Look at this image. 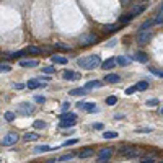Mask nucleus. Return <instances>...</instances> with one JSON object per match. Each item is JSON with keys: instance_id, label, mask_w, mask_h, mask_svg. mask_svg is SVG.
Here are the masks:
<instances>
[{"instance_id": "obj_21", "label": "nucleus", "mask_w": 163, "mask_h": 163, "mask_svg": "<svg viewBox=\"0 0 163 163\" xmlns=\"http://www.w3.org/2000/svg\"><path fill=\"white\" fill-rule=\"evenodd\" d=\"M72 158H75V153L74 152H69V153L61 155V157L57 158V161H69V160H72Z\"/></svg>"}, {"instance_id": "obj_22", "label": "nucleus", "mask_w": 163, "mask_h": 163, "mask_svg": "<svg viewBox=\"0 0 163 163\" xmlns=\"http://www.w3.org/2000/svg\"><path fill=\"white\" fill-rule=\"evenodd\" d=\"M25 54H28L26 49H25V51H18V52H11V54L7 55V59H20V57H23Z\"/></svg>"}, {"instance_id": "obj_34", "label": "nucleus", "mask_w": 163, "mask_h": 163, "mask_svg": "<svg viewBox=\"0 0 163 163\" xmlns=\"http://www.w3.org/2000/svg\"><path fill=\"white\" fill-rule=\"evenodd\" d=\"M116 103H118L116 96H108V98H106V105H108V106H114Z\"/></svg>"}, {"instance_id": "obj_5", "label": "nucleus", "mask_w": 163, "mask_h": 163, "mask_svg": "<svg viewBox=\"0 0 163 163\" xmlns=\"http://www.w3.org/2000/svg\"><path fill=\"white\" fill-rule=\"evenodd\" d=\"M18 139H20V136H18L17 132H8L5 137H3L2 147H11V145H15L18 142Z\"/></svg>"}, {"instance_id": "obj_32", "label": "nucleus", "mask_w": 163, "mask_h": 163, "mask_svg": "<svg viewBox=\"0 0 163 163\" xmlns=\"http://www.w3.org/2000/svg\"><path fill=\"white\" fill-rule=\"evenodd\" d=\"M15 118H17V116H15V113H11V111H7V113H5V121L13 122V121H15Z\"/></svg>"}, {"instance_id": "obj_38", "label": "nucleus", "mask_w": 163, "mask_h": 163, "mask_svg": "<svg viewBox=\"0 0 163 163\" xmlns=\"http://www.w3.org/2000/svg\"><path fill=\"white\" fill-rule=\"evenodd\" d=\"M33 126L36 127V129H44V127H46V122H44V121H34Z\"/></svg>"}, {"instance_id": "obj_48", "label": "nucleus", "mask_w": 163, "mask_h": 163, "mask_svg": "<svg viewBox=\"0 0 163 163\" xmlns=\"http://www.w3.org/2000/svg\"><path fill=\"white\" fill-rule=\"evenodd\" d=\"M93 127H95V129H98V130H100V129H103V124H101V122H98V124H95Z\"/></svg>"}, {"instance_id": "obj_43", "label": "nucleus", "mask_w": 163, "mask_h": 163, "mask_svg": "<svg viewBox=\"0 0 163 163\" xmlns=\"http://www.w3.org/2000/svg\"><path fill=\"white\" fill-rule=\"evenodd\" d=\"M34 101H36V103H44V101H46V98H44V96H39V95H36V96H34Z\"/></svg>"}, {"instance_id": "obj_29", "label": "nucleus", "mask_w": 163, "mask_h": 163, "mask_svg": "<svg viewBox=\"0 0 163 163\" xmlns=\"http://www.w3.org/2000/svg\"><path fill=\"white\" fill-rule=\"evenodd\" d=\"M28 54H42V49L41 47H36V46H31V47H28Z\"/></svg>"}, {"instance_id": "obj_36", "label": "nucleus", "mask_w": 163, "mask_h": 163, "mask_svg": "<svg viewBox=\"0 0 163 163\" xmlns=\"http://www.w3.org/2000/svg\"><path fill=\"white\" fill-rule=\"evenodd\" d=\"M140 163H155V158L152 157V155H149V157H142Z\"/></svg>"}, {"instance_id": "obj_30", "label": "nucleus", "mask_w": 163, "mask_h": 163, "mask_svg": "<svg viewBox=\"0 0 163 163\" xmlns=\"http://www.w3.org/2000/svg\"><path fill=\"white\" fill-rule=\"evenodd\" d=\"M103 137L105 139H118V132H114V130H106V132L103 134Z\"/></svg>"}, {"instance_id": "obj_1", "label": "nucleus", "mask_w": 163, "mask_h": 163, "mask_svg": "<svg viewBox=\"0 0 163 163\" xmlns=\"http://www.w3.org/2000/svg\"><path fill=\"white\" fill-rule=\"evenodd\" d=\"M77 64H78V67H82V69H85V70H93V69H96L98 65H101V57L98 54L85 55V57L78 59Z\"/></svg>"}, {"instance_id": "obj_16", "label": "nucleus", "mask_w": 163, "mask_h": 163, "mask_svg": "<svg viewBox=\"0 0 163 163\" xmlns=\"http://www.w3.org/2000/svg\"><path fill=\"white\" fill-rule=\"evenodd\" d=\"M62 77L65 78V80H77V78H80V75H78V74H74V72H70V70H65V72L62 74Z\"/></svg>"}, {"instance_id": "obj_28", "label": "nucleus", "mask_w": 163, "mask_h": 163, "mask_svg": "<svg viewBox=\"0 0 163 163\" xmlns=\"http://www.w3.org/2000/svg\"><path fill=\"white\" fill-rule=\"evenodd\" d=\"M132 18H134V17H132L130 13H127V15H122V17H119V23H121V25H124V23H129Z\"/></svg>"}, {"instance_id": "obj_11", "label": "nucleus", "mask_w": 163, "mask_h": 163, "mask_svg": "<svg viewBox=\"0 0 163 163\" xmlns=\"http://www.w3.org/2000/svg\"><path fill=\"white\" fill-rule=\"evenodd\" d=\"M93 155H95L93 149H85V150H82V152L78 153V157H80L82 160H85V158H90V157H93Z\"/></svg>"}, {"instance_id": "obj_39", "label": "nucleus", "mask_w": 163, "mask_h": 163, "mask_svg": "<svg viewBox=\"0 0 163 163\" xmlns=\"http://www.w3.org/2000/svg\"><path fill=\"white\" fill-rule=\"evenodd\" d=\"M42 72L47 74V75H51V74H54V72H55V69H54L52 65H49V67H44V69H42Z\"/></svg>"}, {"instance_id": "obj_50", "label": "nucleus", "mask_w": 163, "mask_h": 163, "mask_svg": "<svg viewBox=\"0 0 163 163\" xmlns=\"http://www.w3.org/2000/svg\"><path fill=\"white\" fill-rule=\"evenodd\" d=\"M54 161H55V160H51V161H47V163H54Z\"/></svg>"}, {"instance_id": "obj_17", "label": "nucleus", "mask_w": 163, "mask_h": 163, "mask_svg": "<svg viewBox=\"0 0 163 163\" xmlns=\"http://www.w3.org/2000/svg\"><path fill=\"white\" fill-rule=\"evenodd\" d=\"M41 137L39 134H36V132H28V134H25L23 136V139H25L26 142H34V140H38V139Z\"/></svg>"}, {"instance_id": "obj_26", "label": "nucleus", "mask_w": 163, "mask_h": 163, "mask_svg": "<svg viewBox=\"0 0 163 163\" xmlns=\"http://www.w3.org/2000/svg\"><path fill=\"white\" fill-rule=\"evenodd\" d=\"M62 121H75L77 119V114L75 113H65V114H62L61 116Z\"/></svg>"}, {"instance_id": "obj_12", "label": "nucleus", "mask_w": 163, "mask_h": 163, "mask_svg": "<svg viewBox=\"0 0 163 163\" xmlns=\"http://www.w3.org/2000/svg\"><path fill=\"white\" fill-rule=\"evenodd\" d=\"M82 109H85L86 113H98V106L95 103H85Z\"/></svg>"}, {"instance_id": "obj_19", "label": "nucleus", "mask_w": 163, "mask_h": 163, "mask_svg": "<svg viewBox=\"0 0 163 163\" xmlns=\"http://www.w3.org/2000/svg\"><path fill=\"white\" fill-rule=\"evenodd\" d=\"M116 64H119V65L126 67L130 64V57H126V55H119V57L116 59Z\"/></svg>"}, {"instance_id": "obj_4", "label": "nucleus", "mask_w": 163, "mask_h": 163, "mask_svg": "<svg viewBox=\"0 0 163 163\" xmlns=\"http://www.w3.org/2000/svg\"><path fill=\"white\" fill-rule=\"evenodd\" d=\"M78 41H80V46H91L98 41V36L95 33H86V34H83V36H80Z\"/></svg>"}, {"instance_id": "obj_24", "label": "nucleus", "mask_w": 163, "mask_h": 163, "mask_svg": "<svg viewBox=\"0 0 163 163\" xmlns=\"http://www.w3.org/2000/svg\"><path fill=\"white\" fill-rule=\"evenodd\" d=\"M49 150H54V147H49V145H39L34 149V153H42V152H49Z\"/></svg>"}, {"instance_id": "obj_6", "label": "nucleus", "mask_w": 163, "mask_h": 163, "mask_svg": "<svg viewBox=\"0 0 163 163\" xmlns=\"http://www.w3.org/2000/svg\"><path fill=\"white\" fill-rule=\"evenodd\" d=\"M150 39H152V31H150V30L149 31H139V33H137V42L140 46H145Z\"/></svg>"}, {"instance_id": "obj_37", "label": "nucleus", "mask_w": 163, "mask_h": 163, "mask_svg": "<svg viewBox=\"0 0 163 163\" xmlns=\"http://www.w3.org/2000/svg\"><path fill=\"white\" fill-rule=\"evenodd\" d=\"M74 144H78V139H70V140H65L62 144V147H69V145H74Z\"/></svg>"}, {"instance_id": "obj_40", "label": "nucleus", "mask_w": 163, "mask_h": 163, "mask_svg": "<svg viewBox=\"0 0 163 163\" xmlns=\"http://www.w3.org/2000/svg\"><path fill=\"white\" fill-rule=\"evenodd\" d=\"M11 67L7 65V64H0V72H10Z\"/></svg>"}, {"instance_id": "obj_49", "label": "nucleus", "mask_w": 163, "mask_h": 163, "mask_svg": "<svg viewBox=\"0 0 163 163\" xmlns=\"http://www.w3.org/2000/svg\"><path fill=\"white\" fill-rule=\"evenodd\" d=\"M153 21H155V23H163V17H158V18H155Z\"/></svg>"}, {"instance_id": "obj_10", "label": "nucleus", "mask_w": 163, "mask_h": 163, "mask_svg": "<svg viewBox=\"0 0 163 163\" xmlns=\"http://www.w3.org/2000/svg\"><path fill=\"white\" fill-rule=\"evenodd\" d=\"M26 86H28L30 90H36V88H39V86H44V83H42V82H38L36 78H33V80H30V82L26 83Z\"/></svg>"}, {"instance_id": "obj_20", "label": "nucleus", "mask_w": 163, "mask_h": 163, "mask_svg": "<svg viewBox=\"0 0 163 163\" xmlns=\"http://www.w3.org/2000/svg\"><path fill=\"white\" fill-rule=\"evenodd\" d=\"M114 65H116V59H108V61H105L101 64V67H103V69H106V70L114 69Z\"/></svg>"}, {"instance_id": "obj_45", "label": "nucleus", "mask_w": 163, "mask_h": 163, "mask_svg": "<svg viewBox=\"0 0 163 163\" xmlns=\"http://www.w3.org/2000/svg\"><path fill=\"white\" fill-rule=\"evenodd\" d=\"M152 127H144V129H137V132H152Z\"/></svg>"}, {"instance_id": "obj_35", "label": "nucleus", "mask_w": 163, "mask_h": 163, "mask_svg": "<svg viewBox=\"0 0 163 163\" xmlns=\"http://www.w3.org/2000/svg\"><path fill=\"white\" fill-rule=\"evenodd\" d=\"M55 47H57V49H62V51H72V47H70V46L62 44V42H55Z\"/></svg>"}, {"instance_id": "obj_52", "label": "nucleus", "mask_w": 163, "mask_h": 163, "mask_svg": "<svg viewBox=\"0 0 163 163\" xmlns=\"http://www.w3.org/2000/svg\"><path fill=\"white\" fill-rule=\"evenodd\" d=\"M160 163H163V161H160Z\"/></svg>"}, {"instance_id": "obj_31", "label": "nucleus", "mask_w": 163, "mask_h": 163, "mask_svg": "<svg viewBox=\"0 0 163 163\" xmlns=\"http://www.w3.org/2000/svg\"><path fill=\"white\" fill-rule=\"evenodd\" d=\"M136 88H137V90H140V91L147 90V88H149V82H139L137 85H136Z\"/></svg>"}, {"instance_id": "obj_8", "label": "nucleus", "mask_w": 163, "mask_h": 163, "mask_svg": "<svg viewBox=\"0 0 163 163\" xmlns=\"http://www.w3.org/2000/svg\"><path fill=\"white\" fill-rule=\"evenodd\" d=\"M130 61H139V62H142V64H147L149 55H147L145 52H137L136 55H130Z\"/></svg>"}, {"instance_id": "obj_13", "label": "nucleus", "mask_w": 163, "mask_h": 163, "mask_svg": "<svg viewBox=\"0 0 163 163\" xmlns=\"http://www.w3.org/2000/svg\"><path fill=\"white\" fill-rule=\"evenodd\" d=\"M145 8H147L145 3H142V5H136V7L132 8V11H130V15H132V17H137V15H140Z\"/></svg>"}, {"instance_id": "obj_41", "label": "nucleus", "mask_w": 163, "mask_h": 163, "mask_svg": "<svg viewBox=\"0 0 163 163\" xmlns=\"http://www.w3.org/2000/svg\"><path fill=\"white\" fill-rule=\"evenodd\" d=\"M150 72L153 75H157V77H161L163 78V70H157V69H150Z\"/></svg>"}, {"instance_id": "obj_51", "label": "nucleus", "mask_w": 163, "mask_h": 163, "mask_svg": "<svg viewBox=\"0 0 163 163\" xmlns=\"http://www.w3.org/2000/svg\"><path fill=\"white\" fill-rule=\"evenodd\" d=\"M160 113H161V114H163V108H161V109H160Z\"/></svg>"}, {"instance_id": "obj_15", "label": "nucleus", "mask_w": 163, "mask_h": 163, "mask_svg": "<svg viewBox=\"0 0 163 163\" xmlns=\"http://www.w3.org/2000/svg\"><path fill=\"white\" fill-rule=\"evenodd\" d=\"M67 61H69V59L67 57H62V55H51V62H54V64H67Z\"/></svg>"}, {"instance_id": "obj_7", "label": "nucleus", "mask_w": 163, "mask_h": 163, "mask_svg": "<svg viewBox=\"0 0 163 163\" xmlns=\"http://www.w3.org/2000/svg\"><path fill=\"white\" fill-rule=\"evenodd\" d=\"M18 111H20V114H25V116H28V114H33L34 113V106L30 105V103H20Z\"/></svg>"}, {"instance_id": "obj_46", "label": "nucleus", "mask_w": 163, "mask_h": 163, "mask_svg": "<svg viewBox=\"0 0 163 163\" xmlns=\"http://www.w3.org/2000/svg\"><path fill=\"white\" fill-rule=\"evenodd\" d=\"M69 108H70V103H64V105H62V111H64V113H65V111H69Z\"/></svg>"}, {"instance_id": "obj_27", "label": "nucleus", "mask_w": 163, "mask_h": 163, "mask_svg": "<svg viewBox=\"0 0 163 163\" xmlns=\"http://www.w3.org/2000/svg\"><path fill=\"white\" fill-rule=\"evenodd\" d=\"M119 30V25H105L103 26V31L105 33H113V31Z\"/></svg>"}, {"instance_id": "obj_3", "label": "nucleus", "mask_w": 163, "mask_h": 163, "mask_svg": "<svg viewBox=\"0 0 163 163\" xmlns=\"http://www.w3.org/2000/svg\"><path fill=\"white\" fill-rule=\"evenodd\" d=\"M113 157V147H108V149H101L100 153H98V163H108Z\"/></svg>"}, {"instance_id": "obj_2", "label": "nucleus", "mask_w": 163, "mask_h": 163, "mask_svg": "<svg viewBox=\"0 0 163 163\" xmlns=\"http://www.w3.org/2000/svg\"><path fill=\"white\" fill-rule=\"evenodd\" d=\"M119 155L121 157H124V158H137V157H140V150L136 149L134 145H122V147H119Z\"/></svg>"}, {"instance_id": "obj_23", "label": "nucleus", "mask_w": 163, "mask_h": 163, "mask_svg": "<svg viewBox=\"0 0 163 163\" xmlns=\"http://www.w3.org/2000/svg\"><path fill=\"white\" fill-rule=\"evenodd\" d=\"M152 25H155V21H153V20H147V21H144V23L140 25L139 31H149V28L152 26Z\"/></svg>"}, {"instance_id": "obj_47", "label": "nucleus", "mask_w": 163, "mask_h": 163, "mask_svg": "<svg viewBox=\"0 0 163 163\" xmlns=\"http://www.w3.org/2000/svg\"><path fill=\"white\" fill-rule=\"evenodd\" d=\"M13 86H15V88H17V90H21V88H23V86H25V85H21V83H15Z\"/></svg>"}, {"instance_id": "obj_42", "label": "nucleus", "mask_w": 163, "mask_h": 163, "mask_svg": "<svg viewBox=\"0 0 163 163\" xmlns=\"http://www.w3.org/2000/svg\"><path fill=\"white\" fill-rule=\"evenodd\" d=\"M137 88L136 86H129V88H126V95H132V93H136Z\"/></svg>"}, {"instance_id": "obj_25", "label": "nucleus", "mask_w": 163, "mask_h": 163, "mask_svg": "<svg viewBox=\"0 0 163 163\" xmlns=\"http://www.w3.org/2000/svg\"><path fill=\"white\" fill-rule=\"evenodd\" d=\"M20 65H21V67H38L39 62L38 61H21V62H20Z\"/></svg>"}, {"instance_id": "obj_18", "label": "nucleus", "mask_w": 163, "mask_h": 163, "mask_svg": "<svg viewBox=\"0 0 163 163\" xmlns=\"http://www.w3.org/2000/svg\"><path fill=\"white\" fill-rule=\"evenodd\" d=\"M121 78H119V75L118 74H108L105 77V82H108V83H118Z\"/></svg>"}, {"instance_id": "obj_9", "label": "nucleus", "mask_w": 163, "mask_h": 163, "mask_svg": "<svg viewBox=\"0 0 163 163\" xmlns=\"http://www.w3.org/2000/svg\"><path fill=\"white\" fill-rule=\"evenodd\" d=\"M103 86V82H100V80H91V82H88V83H85V88L86 91L88 90H93V88H101Z\"/></svg>"}, {"instance_id": "obj_33", "label": "nucleus", "mask_w": 163, "mask_h": 163, "mask_svg": "<svg viewBox=\"0 0 163 163\" xmlns=\"http://www.w3.org/2000/svg\"><path fill=\"white\" fill-rule=\"evenodd\" d=\"M74 124H75V121H61V124H59V127L65 129V127H72Z\"/></svg>"}, {"instance_id": "obj_14", "label": "nucleus", "mask_w": 163, "mask_h": 163, "mask_svg": "<svg viewBox=\"0 0 163 163\" xmlns=\"http://www.w3.org/2000/svg\"><path fill=\"white\" fill-rule=\"evenodd\" d=\"M88 93L85 88H74L69 91V95H72V96H85V95Z\"/></svg>"}, {"instance_id": "obj_44", "label": "nucleus", "mask_w": 163, "mask_h": 163, "mask_svg": "<svg viewBox=\"0 0 163 163\" xmlns=\"http://www.w3.org/2000/svg\"><path fill=\"white\" fill-rule=\"evenodd\" d=\"M157 105H158V100H155V98L147 101V106H157Z\"/></svg>"}]
</instances>
